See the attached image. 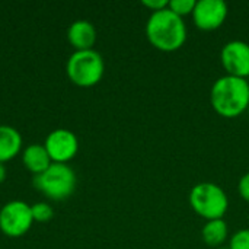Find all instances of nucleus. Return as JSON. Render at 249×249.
Returning <instances> with one entry per match:
<instances>
[{
  "instance_id": "nucleus-18",
  "label": "nucleus",
  "mask_w": 249,
  "mask_h": 249,
  "mask_svg": "<svg viewBox=\"0 0 249 249\" xmlns=\"http://www.w3.org/2000/svg\"><path fill=\"white\" fill-rule=\"evenodd\" d=\"M238 191H239V196L244 198V201L249 203V172L241 177L238 182Z\"/></svg>"
},
{
  "instance_id": "nucleus-14",
  "label": "nucleus",
  "mask_w": 249,
  "mask_h": 249,
  "mask_svg": "<svg viewBox=\"0 0 249 249\" xmlns=\"http://www.w3.org/2000/svg\"><path fill=\"white\" fill-rule=\"evenodd\" d=\"M194 7H196V0H171L168 4V9L182 19L188 15H193Z\"/></svg>"
},
{
  "instance_id": "nucleus-10",
  "label": "nucleus",
  "mask_w": 249,
  "mask_h": 249,
  "mask_svg": "<svg viewBox=\"0 0 249 249\" xmlns=\"http://www.w3.org/2000/svg\"><path fill=\"white\" fill-rule=\"evenodd\" d=\"M67 39L76 51L92 50L96 42V29L89 20H76L67 31Z\"/></svg>"
},
{
  "instance_id": "nucleus-17",
  "label": "nucleus",
  "mask_w": 249,
  "mask_h": 249,
  "mask_svg": "<svg viewBox=\"0 0 249 249\" xmlns=\"http://www.w3.org/2000/svg\"><path fill=\"white\" fill-rule=\"evenodd\" d=\"M142 4L144 7H147L152 13H155V12H159V10L166 9L168 4H169V1L168 0H143Z\"/></svg>"
},
{
  "instance_id": "nucleus-11",
  "label": "nucleus",
  "mask_w": 249,
  "mask_h": 249,
  "mask_svg": "<svg viewBox=\"0 0 249 249\" xmlns=\"http://www.w3.org/2000/svg\"><path fill=\"white\" fill-rule=\"evenodd\" d=\"M22 159H23V165L26 166V169L29 172H32L34 175L42 174L53 163L48 152L41 144H31V146H28L23 150Z\"/></svg>"
},
{
  "instance_id": "nucleus-2",
  "label": "nucleus",
  "mask_w": 249,
  "mask_h": 249,
  "mask_svg": "<svg viewBox=\"0 0 249 249\" xmlns=\"http://www.w3.org/2000/svg\"><path fill=\"white\" fill-rule=\"evenodd\" d=\"M210 104L223 118H236L249 107V82L247 79L225 74L210 90Z\"/></svg>"
},
{
  "instance_id": "nucleus-16",
  "label": "nucleus",
  "mask_w": 249,
  "mask_h": 249,
  "mask_svg": "<svg viewBox=\"0 0 249 249\" xmlns=\"http://www.w3.org/2000/svg\"><path fill=\"white\" fill-rule=\"evenodd\" d=\"M229 249H249V229L235 232L229 241Z\"/></svg>"
},
{
  "instance_id": "nucleus-5",
  "label": "nucleus",
  "mask_w": 249,
  "mask_h": 249,
  "mask_svg": "<svg viewBox=\"0 0 249 249\" xmlns=\"http://www.w3.org/2000/svg\"><path fill=\"white\" fill-rule=\"evenodd\" d=\"M105 73L102 55L92 50L74 51L67 61L69 79L80 88H92L101 82Z\"/></svg>"
},
{
  "instance_id": "nucleus-12",
  "label": "nucleus",
  "mask_w": 249,
  "mask_h": 249,
  "mask_svg": "<svg viewBox=\"0 0 249 249\" xmlns=\"http://www.w3.org/2000/svg\"><path fill=\"white\" fill-rule=\"evenodd\" d=\"M22 149V136L10 125H0V163L13 159Z\"/></svg>"
},
{
  "instance_id": "nucleus-7",
  "label": "nucleus",
  "mask_w": 249,
  "mask_h": 249,
  "mask_svg": "<svg viewBox=\"0 0 249 249\" xmlns=\"http://www.w3.org/2000/svg\"><path fill=\"white\" fill-rule=\"evenodd\" d=\"M220 63L229 76L249 77V44L241 39L229 41L220 51Z\"/></svg>"
},
{
  "instance_id": "nucleus-4",
  "label": "nucleus",
  "mask_w": 249,
  "mask_h": 249,
  "mask_svg": "<svg viewBox=\"0 0 249 249\" xmlns=\"http://www.w3.org/2000/svg\"><path fill=\"white\" fill-rule=\"evenodd\" d=\"M34 187L51 200L63 201L69 198L76 188V174L66 163H51L42 174L34 175Z\"/></svg>"
},
{
  "instance_id": "nucleus-13",
  "label": "nucleus",
  "mask_w": 249,
  "mask_h": 249,
  "mask_svg": "<svg viewBox=\"0 0 249 249\" xmlns=\"http://www.w3.org/2000/svg\"><path fill=\"white\" fill-rule=\"evenodd\" d=\"M228 236H229V228L223 219L209 220L201 229V238L204 244L210 248H217L223 245Z\"/></svg>"
},
{
  "instance_id": "nucleus-19",
  "label": "nucleus",
  "mask_w": 249,
  "mask_h": 249,
  "mask_svg": "<svg viewBox=\"0 0 249 249\" xmlns=\"http://www.w3.org/2000/svg\"><path fill=\"white\" fill-rule=\"evenodd\" d=\"M6 179V168L3 163H0V184Z\"/></svg>"
},
{
  "instance_id": "nucleus-1",
  "label": "nucleus",
  "mask_w": 249,
  "mask_h": 249,
  "mask_svg": "<svg viewBox=\"0 0 249 249\" xmlns=\"http://www.w3.org/2000/svg\"><path fill=\"white\" fill-rule=\"evenodd\" d=\"M144 31L152 47L163 53L178 51L187 41V26L184 19L168 7L150 13Z\"/></svg>"
},
{
  "instance_id": "nucleus-9",
  "label": "nucleus",
  "mask_w": 249,
  "mask_h": 249,
  "mask_svg": "<svg viewBox=\"0 0 249 249\" xmlns=\"http://www.w3.org/2000/svg\"><path fill=\"white\" fill-rule=\"evenodd\" d=\"M44 147L54 163H66L76 156L79 150V142L71 131L58 128L48 134Z\"/></svg>"
},
{
  "instance_id": "nucleus-6",
  "label": "nucleus",
  "mask_w": 249,
  "mask_h": 249,
  "mask_svg": "<svg viewBox=\"0 0 249 249\" xmlns=\"http://www.w3.org/2000/svg\"><path fill=\"white\" fill-rule=\"evenodd\" d=\"M31 206L23 201H10L0 210V231L10 238L23 236L32 226Z\"/></svg>"
},
{
  "instance_id": "nucleus-8",
  "label": "nucleus",
  "mask_w": 249,
  "mask_h": 249,
  "mask_svg": "<svg viewBox=\"0 0 249 249\" xmlns=\"http://www.w3.org/2000/svg\"><path fill=\"white\" fill-rule=\"evenodd\" d=\"M229 7L223 0H200L196 1L193 20L201 31H216L228 19Z\"/></svg>"
},
{
  "instance_id": "nucleus-3",
  "label": "nucleus",
  "mask_w": 249,
  "mask_h": 249,
  "mask_svg": "<svg viewBox=\"0 0 249 249\" xmlns=\"http://www.w3.org/2000/svg\"><path fill=\"white\" fill-rule=\"evenodd\" d=\"M190 206L203 219L216 220L223 219L229 209V198L226 191L214 182H200L190 191Z\"/></svg>"
},
{
  "instance_id": "nucleus-15",
  "label": "nucleus",
  "mask_w": 249,
  "mask_h": 249,
  "mask_svg": "<svg viewBox=\"0 0 249 249\" xmlns=\"http://www.w3.org/2000/svg\"><path fill=\"white\" fill-rule=\"evenodd\" d=\"M31 212H32L34 220L38 222V223H47L54 216L53 207L50 204H47V203H36V204L31 206Z\"/></svg>"
}]
</instances>
